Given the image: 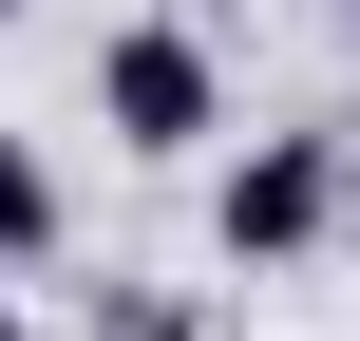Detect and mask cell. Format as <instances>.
Segmentation results:
<instances>
[{"mask_svg":"<svg viewBox=\"0 0 360 341\" xmlns=\"http://www.w3.org/2000/svg\"><path fill=\"white\" fill-rule=\"evenodd\" d=\"M95 133H114L133 171H190V152L228 133V76H209V38H190V19H114V38H95Z\"/></svg>","mask_w":360,"mask_h":341,"instance_id":"6da1fadb","label":"cell"},{"mask_svg":"<svg viewBox=\"0 0 360 341\" xmlns=\"http://www.w3.org/2000/svg\"><path fill=\"white\" fill-rule=\"evenodd\" d=\"M342 190H360L342 133H247V152L209 171V247H228V266H304V247L342 228Z\"/></svg>","mask_w":360,"mask_h":341,"instance_id":"7a4b0ae2","label":"cell"},{"mask_svg":"<svg viewBox=\"0 0 360 341\" xmlns=\"http://www.w3.org/2000/svg\"><path fill=\"white\" fill-rule=\"evenodd\" d=\"M0 266H57V152L0 133Z\"/></svg>","mask_w":360,"mask_h":341,"instance_id":"3957f363","label":"cell"},{"mask_svg":"<svg viewBox=\"0 0 360 341\" xmlns=\"http://www.w3.org/2000/svg\"><path fill=\"white\" fill-rule=\"evenodd\" d=\"M95 341H209V323H190V304H114Z\"/></svg>","mask_w":360,"mask_h":341,"instance_id":"277c9868","label":"cell"},{"mask_svg":"<svg viewBox=\"0 0 360 341\" xmlns=\"http://www.w3.org/2000/svg\"><path fill=\"white\" fill-rule=\"evenodd\" d=\"M0 341H38V323H19V266H0Z\"/></svg>","mask_w":360,"mask_h":341,"instance_id":"5b68a950","label":"cell"},{"mask_svg":"<svg viewBox=\"0 0 360 341\" xmlns=\"http://www.w3.org/2000/svg\"><path fill=\"white\" fill-rule=\"evenodd\" d=\"M0 19H19V0H0Z\"/></svg>","mask_w":360,"mask_h":341,"instance_id":"8992f818","label":"cell"}]
</instances>
